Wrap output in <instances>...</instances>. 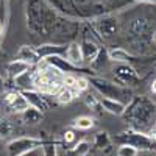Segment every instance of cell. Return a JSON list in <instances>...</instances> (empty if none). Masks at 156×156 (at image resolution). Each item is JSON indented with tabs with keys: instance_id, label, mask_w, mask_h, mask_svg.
Segmentation results:
<instances>
[{
	"instance_id": "cell-15",
	"label": "cell",
	"mask_w": 156,
	"mask_h": 156,
	"mask_svg": "<svg viewBox=\"0 0 156 156\" xmlns=\"http://www.w3.org/2000/svg\"><path fill=\"white\" fill-rule=\"evenodd\" d=\"M20 115H22V122L25 125H30V126L39 125V123L44 120V112L41 109L34 108V106H28L25 111L20 112Z\"/></svg>"
},
{
	"instance_id": "cell-12",
	"label": "cell",
	"mask_w": 156,
	"mask_h": 156,
	"mask_svg": "<svg viewBox=\"0 0 156 156\" xmlns=\"http://www.w3.org/2000/svg\"><path fill=\"white\" fill-rule=\"evenodd\" d=\"M16 58H17V59H22V61H25V62H28L30 66H37V64L42 61L41 55L37 53L36 47H30V45H22V47L17 50Z\"/></svg>"
},
{
	"instance_id": "cell-30",
	"label": "cell",
	"mask_w": 156,
	"mask_h": 156,
	"mask_svg": "<svg viewBox=\"0 0 156 156\" xmlns=\"http://www.w3.org/2000/svg\"><path fill=\"white\" fill-rule=\"evenodd\" d=\"M6 92V80L0 75V95H3Z\"/></svg>"
},
{
	"instance_id": "cell-20",
	"label": "cell",
	"mask_w": 156,
	"mask_h": 156,
	"mask_svg": "<svg viewBox=\"0 0 156 156\" xmlns=\"http://www.w3.org/2000/svg\"><path fill=\"white\" fill-rule=\"evenodd\" d=\"M70 125L75 129H84L86 131V129H90V128L95 126V119L92 115H78L72 120Z\"/></svg>"
},
{
	"instance_id": "cell-21",
	"label": "cell",
	"mask_w": 156,
	"mask_h": 156,
	"mask_svg": "<svg viewBox=\"0 0 156 156\" xmlns=\"http://www.w3.org/2000/svg\"><path fill=\"white\" fill-rule=\"evenodd\" d=\"M90 151V144L87 140H78L67 150V156H87Z\"/></svg>"
},
{
	"instance_id": "cell-28",
	"label": "cell",
	"mask_w": 156,
	"mask_h": 156,
	"mask_svg": "<svg viewBox=\"0 0 156 156\" xmlns=\"http://www.w3.org/2000/svg\"><path fill=\"white\" fill-rule=\"evenodd\" d=\"M137 154L139 150L128 144H120L119 148H117V156H137Z\"/></svg>"
},
{
	"instance_id": "cell-18",
	"label": "cell",
	"mask_w": 156,
	"mask_h": 156,
	"mask_svg": "<svg viewBox=\"0 0 156 156\" xmlns=\"http://www.w3.org/2000/svg\"><path fill=\"white\" fill-rule=\"evenodd\" d=\"M33 80H34V67L31 66L28 70H25L23 73H20L19 76L14 78V83L17 87H20V90L25 89H34L33 87Z\"/></svg>"
},
{
	"instance_id": "cell-10",
	"label": "cell",
	"mask_w": 156,
	"mask_h": 156,
	"mask_svg": "<svg viewBox=\"0 0 156 156\" xmlns=\"http://www.w3.org/2000/svg\"><path fill=\"white\" fill-rule=\"evenodd\" d=\"M3 101L11 111L19 112V114L30 106L27 98H25L23 94L19 92V90H9V92H5L3 94Z\"/></svg>"
},
{
	"instance_id": "cell-8",
	"label": "cell",
	"mask_w": 156,
	"mask_h": 156,
	"mask_svg": "<svg viewBox=\"0 0 156 156\" xmlns=\"http://www.w3.org/2000/svg\"><path fill=\"white\" fill-rule=\"evenodd\" d=\"M51 9H55L59 16L67 17V19H81L83 14L78 9L72 0H45Z\"/></svg>"
},
{
	"instance_id": "cell-9",
	"label": "cell",
	"mask_w": 156,
	"mask_h": 156,
	"mask_svg": "<svg viewBox=\"0 0 156 156\" xmlns=\"http://www.w3.org/2000/svg\"><path fill=\"white\" fill-rule=\"evenodd\" d=\"M44 61L47 64H50L51 67L58 69L59 72L62 73H75V72H84V73H90L89 69H83V67H78V66H73L72 62H69L62 55H50L47 58H44Z\"/></svg>"
},
{
	"instance_id": "cell-27",
	"label": "cell",
	"mask_w": 156,
	"mask_h": 156,
	"mask_svg": "<svg viewBox=\"0 0 156 156\" xmlns=\"http://www.w3.org/2000/svg\"><path fill=\"white\" fill-rule=\"evenodd\" d=\"M89 78L87 76H76V81H75V86H73V90L76 94H83L89 89Z\"/></svg>"
},
{
	"instance_id": "cell-3",
	"label": "cell",
	"mask_w": 156,
	"mask_h": 156,
	"mask_svg": "<svg viewBox=\"0 0 156 156\" xmlns=\"http://www.w3.org/2000/svg\"><path fill=\"white\" fill-rule=\"evenodd\" d=\"M128 36L136 45L145 47L153 39L150 20L145 16H137V17L131 19L128 23Z\"/></svg>"
},
{
	"instance_id": "cell-31",
	"label": "cell",
	"mask_w": 156,
	"mask_h": 156,
	"mask_svg": "<svg viewBox=\"0 0 156 156\" xmlns=\"http://www.w3.org/2000/svg\"><path fill=\"white\" fill-rule=\"evenodd\" d=\"M39 150V148H37ZM37 150H31V151H28V153H23V154H20V156H39V151Z\"/></svg>"
},
{
	"instance_id": "cell-4",
	"label": "cell",
	"mask_w": 156,
	"mask_h": 156,
	"mask_svg": "<svg viewBox=\"0 0 156 156\" xmlns=\"http://www.w3.org/2000/svg\"><path fill=\"white\" fill-rule=\"evenodd\" d=\"M115 139L119 140L120 144L133 145L139 151H153V150H156V140H153L148 134L136 131V129H131V128L125 129V131H120L115 136Z\"/></svg>"
},
{
	"instance_id": "cell-29",
	"label": "cell",
	"mask_w": 156,
	"mask_h": 156,
	"mask_svg": "<svg viewBox=\"0 0 156 156\" xmlns=\"http://www.w3.org/2000/svg\"><path fill=\"white\" fill-rule=\"evenodd\" d=\"M75 140H76V136H75V133L72 131V129H67V131L62 134V144L64 145L66 144H73Z\"/></svg>"
},
{
	"instance_id": "cell-34",
	"label": "cell",
	"mask_w": 156,
	"mask_h": 156,
	"mask_svg": "<svg viewBox=\"0 0 156 156\" xmlns=\"http://www.w3.org/2000/svg\"><path fill=\"white\" fill-rule=\"evenodd\" d=\"M5 6H6V0H0V11H2Z\"/></svg>"
},
{
	"instance_id": "cell-11",
	"label": "cell",
	"mask_w": 156,
	"mask_h": 156,
	"mask_svg": "<svg viewBox=\"0 0 156 156\" xmlns=\"http://www.w3.org/2000/svg\"><path fill=\"white\" fill-rule=\"evenodd\" d=\"M20 92L23 94L25 98H27L30 106H34L37 109H41L42 112L48 111L50 105H48V101H47V98L44 97L42 92H39V90H36V89H25V90H20Z\"/></svg>"
},
{
	"instance_id": "cell-17",
	"label": "cell",
	"mask_w": 156,
	"mask_h": 156,
	"mask_svg": "<svg viewBox=\"0 0 156 156\" xmlns=\"http://www.w3.org/2000/svg\"><path fill=\"white\" fill-rule=\"evenodd\" d=\"M80 45H81V51H83L84 61L92 62V61L95 59V56L98 55L100 47H98L94 41H90V39H83V41L80 42Z\"/></svg>"
},
{
	"instance_id": "cell-36",
	"label": "cell",
	"mask_w": 156,
	"mask_h": 156,
	"mask_svg": "<svg viewBox=\"0 0 156 156\" xmlns=\"http://www.w3.org/2000/svg\"><path fill=\"white\" fill-rule=\"evenodd\" d=\"M153 41H154V44H156V31L153 33Z\"/></svg>"
},
{
	"instance_id": "cell-2",
	"label": "cell",
	"mask_w": 156,
	"mask_h": 156,
	"mask_svg": "<svg viewBox=\"0 0 156 156\" xmlns=\"http://www.w3.org/2000/svg\"><path fill=\"white\" fill-rule=\"evenodd\" d=\"M89 84L92 86L97 92L100 94V97H106V98H114V100H131L133 94L131 90L126 89L125 86L119 84L117 81H111L108 78H103V76H90L89 78Z\"/></svg>"
},
{
	"instance_id": "cell-26",
	"label": "cell",
	"mask_w": 156,
	"mask_h": 156,
	"mask_svg": "<svg viewBox=\"0 0 156 156\" xmlns=\"http://www.w3.org/2000/svg\"><path fill=\"white\" fill-rule=\"evenodd\" d=\"M12 129H14V125H12L8 119L0 117V140L6 139V137L12 133Z\"/></svg>"
},
{
	"instance_id": "cell-7",
	"label": "cell",
	"mask_w": 156,
	"mask_h": 156,
	"mask_svg": "<svg viewBox=\"0 0 156 156\" xmlns=\"http://www.w3.org/2000/svg\"><path fill=\"white\" fill-rule=\"evenodd\" d=\"M94 30L105 39H111L119 33V20L112 14H101L94 20Z\"/></svg>"
},
{
	"instance_id": "cell-33",
	"label": "cell",
	"mask_w": 156,
	"mask_h": 156,
	"mask_svg": "<svg viewBox=\"0 0 156 156\" xmlns=\"http://www.w3.org/2000/svg\"><path fill=\"white\" fill-rule=\"evenodd\" d=\"M3 34H5V22L0 20V37H2Z\"/></svg>"
},
{
	"instance_id": "cell-37",
	"label": "cell",
	"mask_w": 156,
	"mask_h": 156,
	"mask_svg": "<svg viewBox=\"0 0 156 156\" xmlns=\"http://www.w3.org/2000/svg\"><path fill=\"white\" fill-rule=\"evenodd\" d=\"M154 67H156V64H154Z\"/></svg>"
},
{
	"instance_id": "cell-22",
	"label": "cell",
	"mask_w": 156,
	"mask_h": 156,
	"mask_svg": "<svg viewBox=\"0 0 156 156\" xmlns=\"http://www.w3.org/2000/svg\"><path fill=\"white\" fill-rule=\"evenodd\" d=\"M92 147H94L95 150H100V151L108 150V148L111 147V136L108 134V131H100V133H97L95 137H94Z\"/></svg>"
},
{
	"instance_id": "cell-14",
	"label": "cell",
	"mask_w": 156,
	"mask_h": 156,
	"mask_svg": "<svg viewBox=\"0 0 156 156\" xmlns=\"http://www.w3.org/2000/svg\"><path fill=\"white\" fill-rule=\"evenodd\" d=\"M100 105L103 108V111H106L109 114H114V115H120L125 112V108L126 105L120 100H114V98H106V97H100Z\"/></svg>"
},
{
	"instance_id": "cell-35",
	"label": "cell",
	"mask_w": 156,
	"mask_h": 156,
	"mask_svg": "<svg viewBox=\"0 0 156 156\" xmlns=\"http://www.w3.org/2000/svg\"><path fill=\"white\" fill-rule=\"evenodd\" d=\"M151 92H153V94H156V80L151 83Z\"/></svg>"
},
{
	"instance_id": "cell-6",
	"label": "cell",
	"mask_w": 156,
	"mask_h": 156,
	"mask_svg": "<svg viewBox=\"0 0 156 156\" xmlns=\"http://www.w3.org/2000/svg\"><path fill=\"white\" fill-rule=\"evenodd\" d=\"M112 75L115 78V81L125 87L137 86L140 83V76L137 70L133 67V64H128V62H117L112 67Z\"/></svg>"
},
{
	"instance_id": "cell-32",
	"label": "cell",
	"mask_w": 156,
	"mask_h": 156,
	"mask_svg": "<svg viewBox=\"0 0 156 156\" xmlns=\"http://www.w3.org/2000/svg\"><path fill=\"white\" fill-rule=\"evenodd\" d=\"M131 2H136V3H156V0H131Z\"/></svg>"
},
{
	"instance_id": "cell-23",
	"label": "cell",
	"mask_w": 156,
	"mask_h": 156,
	"mask_svg": "<svg viewBox=\"0 0 156 156\" xmlns=\"http://www.w3.org/2000/svg\"><path fill=\"white\" fill-rule=\"evenodd\" d=\"M75 95H76V92L72 87L62 86L56 92V100H58V103H61V105H69V103L75 98Z\"/></svg>"
},
{
	"instance_id": "cell-13",
	"label": "cell",
	"mask_w": 156,
	"mask_h": 156,
	"mask_svg": "<svg viewBox=\"0 0 156 156\" xmlns=\"http://www.w3.org/2000/svg\"><path fill=\"white\" fill-rule=\"evenodd\" d=\"M64 58H66L69 62H72L73 66L81 67L84 58H83V51H81V45L78 42H70L66 48V53H64Z\"/></svg>"
},
{
	"instance_id": "cell-16",
	"label": "cell",
	"mask_w": 156,
	"mask_h": 156,
	"mask_svg": "<svg viewBox=\"0 0 156 156\" xmlns=\"http://www.w3.org/2000/svg\"><path fill=\"white\" fill-rule=\"evenodd\" d=\"M108 58L109 61H114V62H128V64H133L134 61H137V58L122 47H114L111 50H108Z\"/></svg>"
},
{
	"instance_id": "cell-1",
	"label": "cell",
	"mask_w": 156,
	"mask_h": 156,
	"mask_svg": "<svg viewBox=\"0 0 156 156\" xmlns=\"http://www.w3.org/2000/svg\"><path fill=\"white\" fill-rule=\"evenodd\" d=\"M122 117L131 129L148 134L156 126V103L147 95L133 97Z\"/></svg>"
},
{
	"instance_id": "cell-5",
	"label": "cell",
	"mask_w": 156,
	"mask_h": 156,
	"mask_svg": "<svg viewBox=\"0 0 156 156\" xmlns=\"http://www.w3.org/2000/svg\"><path fill=\"white\" fill-rule=\"evenodd\" d=\"M45 139L41 137H33V136H22L11 139L6 144V153L8 156H20L23 153H28L31 150H37L39 147H42Z\"/></svg>"
},
{
	"instance_id": "cell-19",
	"label": "cell",
	"mask_w": 156,
	"mask_h": 156,
	"mask_svg": "<svg viewBox=\"0 0 156 156\" xmlns=\"http://www.w3.org/2000/svg\"><path fill=\"white\" fill-rule=\"evenodd\" d=\"M31 66L28 62H25V61H22V59H12L11 62H8L6 64V72H8V75H9V78H12L14 80L16 76H19L20 73H23L25 70H28Z\"/></svg>"
},
{
	"instance_id": "cell-25",
	"label": "cell",
	"mask_w": 156,
	"mask_h": 156,
	"mask_svg": "<svg viewBox=\"0 0 156 156\" xmlns=\"http://www.w3.org/2000/svg\"><path fill=\"white\" fill-rule=\"evenodd\" d=\"M58 145L56 140H44L42 144V156H58Z\"/></svg>"
},
{
	"instance_id": "cell-24",
	"label": "cell",
	"mask_w": 156,
	"mask_h": 156,
	"mask_svg": "<svg viewBox=\"0 0 156 156\" xmlns=\"http://www.w3.org/2000/svg\"><path fill=\"white\" fill-rule=\"evenodd\" d=\"M83 101H84V105L87 106V108H90V109H94V111H103V108H101V105H100V98L98 97H95L94 94H90V92H83Z\"/></svg>"
}]
</instances>
